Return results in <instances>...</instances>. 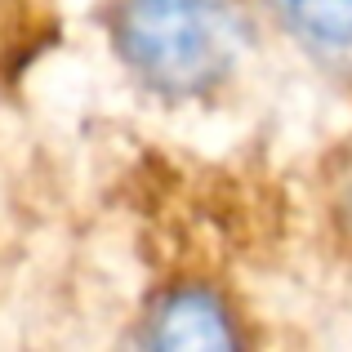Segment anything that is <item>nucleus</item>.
<instances>
[{"label": "nucleus", "mask_w": 352, "mask_h": 352, "mask_svg": "<svg viewBox=\"0 0 352 352\" xmlns=\"http://www.w3.org/2000/svg\"><path fill=\"white\" fill-rule=\"evenodd\" d=\"M245 23L236 0H125L116 41L129 67L165 94H197L232 67Z\"/></svg>", "instance_id": "nucleus-1"}, {"label": "nucleus", "mask_w": 352, "mask_h": 352, "mask_svg": "<svg viewBox=\"0 0 352 352\" xmlns=\"http://www.w3.org/2000/svg\"><path fill=\"white\" fill-rule=\"evenodd\" d=\"M143 344L161 348V352H223L236 348V330L232 317L223 312V303L206 290H179L152 312Z\"/></svg>", "instance_id": "nucleus-2"}, {"label": "nucleus", "mask_w": 352, "mask_h": 352, "mask_svg": "<svg viewBox=\"0 0 352 352\" xmlns=\"http://www.w3.org/2000/svg\"><path fill=\"white\" fill-rule=\"evenodd\" d=\"M285 18L330 54H352V0H281Z\"/></svg>", "instance_id": "nucleus-3"}]
</instances>
